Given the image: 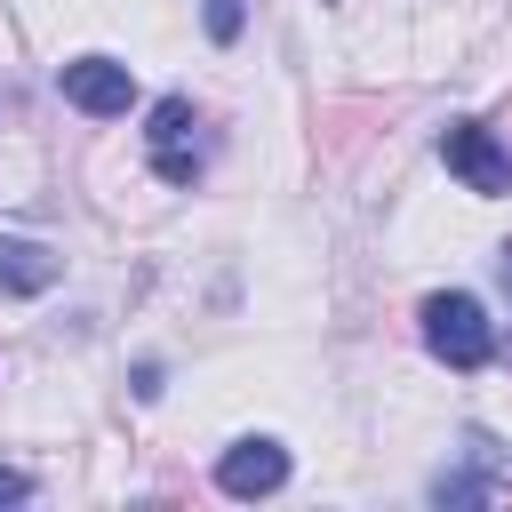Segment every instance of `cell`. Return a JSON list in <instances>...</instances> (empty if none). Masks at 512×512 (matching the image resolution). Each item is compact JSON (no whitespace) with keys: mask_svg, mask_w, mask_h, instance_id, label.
<instances>
[{"mask_svg":"<svg viewBox=\"0 0 512 512\" xmlns=\"http://www.w3.org/2000/svg\"><path fill=\"white\" fill-rule=\"evenodd\" d=\"M424 344H432V360H448L456 376H472V368H488V352H496V328H488L480 296H464V288H440V296H424Z\"/></svg>","mask_w":512,"mask_h":512,"instance_id":"1","label":"cell"},{"mask_svg":"<svg viewBox=\"0 0 512 512\" xmlns=\"http://www.w3.org/2000/svg\"><path fill=\"white\" fill-rule=\"evenodd\" d=\"M56 88H64V104H80L88 120H120V112L136 104V72L112 64V56H72V64L56 72Z\"/></svg>","mask_w":512,"mask_h":512,"instance_id":"2","label":"cell"},{"mask_svg":"<svg viewBox=\"0 0 512 512\" xmlns=\"http://www.w3.org/2000/svg\"><path fill=\"white\" fill-rule=\"evenodd\" d=\"M440 160H448L472 192H488V200H496V192H512V152H504L480 120H448V128H440Z\"/></svg>","mask_w":512,"mask_h":512,"instance_id":"3","label":"cell"},{"mask_svg":"<svg viewBox=\"0 0 512 512\" xmlns=\"http://www.w3.org/2000/svg\"><path fill=\"white\" fill-rule=\"evenodd\" d=\"M192 104L184 96H160L152 104V128H144V144H152V168H160V184H192L200 176V144H192Z\"/></svg>","mask_w":512,"mask_h":512,"instance_id":"4","label":"cell"},{"mask_svg":"<svg viewBox=\"0 0 512 512\" xmlns=\"http://www.w3.org/2000/svg\"><path fill=\"white\" fill-rule=\"evenodd\" d=\"M280 480H288V448H280V440H232L224 464H216V488L240 496V504H248V496H272Z\"/></svg>","mask_w":512,"mask_h":512,"instance_id":"5","label":"cell"},{"mask_svg":"<svg viewBox=\"0 0 512 512\" xmlns=\"http://www.w3.org/2000/svg\"><path fill=\"white\" fill-rule=\"evenodd\" d=\"M56 280H64V256H48L40 240H8V232H0V288L40 296V288H56Z\"/></svg>","mask_w":512,"mask_h":512,"instance_id":"6","label":"cell"},{"mask_svg":"<svg viewBox=\"0 0 512 512\" xmlns=\"http://www.w3.org/2000/svg\"><path fill=\"white\" fill-rule=\"evenodd\" d=\"M432 504H512V480L504 472H440Z\"/></svg>","mask_w":512,"mask_h":512,"instance_id":"7","label":"cell"},{"mask_svg":"<svg viewBox=\"0 0 512 512\" xmlns=\"http://www.w3.org/2000/svg\"><path fill=\"white\" fill-rule=\"evenodd\" d=\"M200 24H208V40H216V48H232V40H240V24H248V8H240V0H200Z\"/></svg>","mask_w":512,"mask_h":512,"instance_id":"8","label":"cell"},{"mask_svg":"<svg viewBox=\"0 0 512 512\" xmlns=\"http://www.w3.org/2000/svg\"><path fill=\"white\" fill-rule=\"evenodd\" d=\"M24 496H32V480H24V472H8V464H0V504H24Z\"/></svg>","mask_w":512,"mask_h":512,"instance_id":"9","label":"cell"}]
</instances>
